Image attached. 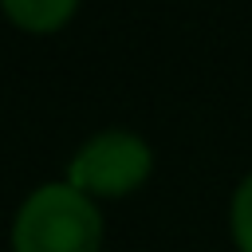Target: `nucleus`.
Instances as JSON below:
<instances>
[{
    "mask_svg": "<svg viewBox=\"0 0 252 252\" xmlns=\"http://www.w3.org/2000/svg\"><path fill=\"white\" fill-rule=\"evenodd\" d=\"M102 217L94 201L71 181L35 185L12 220L16 252H98Z\"/></svg>",
    "mask_w": 252,
    "mask_h": 252,
    "instance_id": "obj_1",
    "label": "nucleus"
},
{
    "mask_svg": "<svg viewBox=\"0 0 252 252\" xmlns=\"http://www.w3.org/2000/svg\"><path fill=\"white\" fill-rule=\"evenodd\" d=\"M154 165V154L146 146V138H138L134 130H98L94 138H87L71 165H67V181L75 189H83L87 197L91 193H102V197H118V193H130L134 185L146 181Z\"/></svg>",
    "mask_w": 252,
    "mask_h": 252,
    "instance_id": "obj_2",
    "label": "nucleus"
},
{
    "mask_svg": "<svg viewBox=\"0 0 252 252\" xmlns=\"http://www.w3.org/2000/svg\"><path fill=\"white\" fill-rule=\"evenodd\" d=\"M79 0H0V8L28 32H51L59 28Z\"/></svg>",
    "mask_w": 252,
    "mask_h": 252,
    "instance_id": "obj_3",
    "label": "nucleus"
},
{
    "mask_svg": "<svg viewBox=\"0 0 252 252\" xmlns=\"http://www.w3.org/2000/svg\"><path fill=\"white\" fill-rule=\"evenodd\" d=\"M232 236H236L240 252H252V173L240 177V185L232 193Z\"/></svg>",
    "mask_w": 252,
    "mask_h": 252,
    "instance_id": "obj_4",
    "label": "nucleus"
}]
</instances>
